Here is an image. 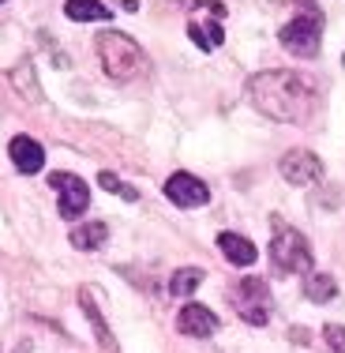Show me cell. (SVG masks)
I'll return each mask as SVG.
<instances>
[{
	"label": "cell",
	"mask_w": 345,
	"mask_h": 353,
	"mask_svg": "<svg viewBox=\"0 0 345 353\" xmlns=\"http://www.w3.org/2000/svg\"><path fill=\"white\" fill-rule=\"evenodd\" d=\"M79 305H83V312H87L90 327H94V334H98V342H102V350H105V353H116V342H113V334H109L105 319H102V312H98V305H94V297H90L87 290L79 293Z\"/></svg>",
	"instance_id": "13"
},
{
	"label": "cell",
	"mask_w": 345,
	"mask_h": 353,
	"mask_svg": "<svg viewBox=\"0 0 345 353\" xmlns=\"http://www.w3.org/2000/svg\"><path fill=\"white\" fill-rule=\"evenodd\" d=\"M49 184L61 192V203H56V207H61V218H68V222H72V218H79L90 207V188L75 173H53V176H49Z\"/></svg>",
	"instance_id": "7"
},
{
	"label": "cell",
	"mask_w": 345,
	"mask_h": 353,
	"mask_svg": "<svg viewBox=\"0 0 345 353\" xmlns=\"http://www.w3.org/2000/svg\"><path fill=\"white\" fill-rule=\"evenodd\" d=\"M229 301H233V308L240 312V319H248L251 327H266V323H271L274 297H271V290H266L263 279H240L237 285H233Z\"/></svg>",
	"instance_id": "4"
},
{
	"label": "cell",
	"mask_w": 345,
	"mask_h": 353,
	"mask_svg": "<svg viewBox=\"0 0 345 353\" xmlns=\"http://www.w3.org/2000/svg\"><path fill=\"white\" fill-rule=\"evenodd\" d=\"M105 237H109L105 222H87V225H79V230H72V248H79V252L102 248Z\"/></svg>",
	"instance_id": "14"
},
{
	"label": "cell",
	"mask_w": 345,
	"mask_h": 353,
	"mask_svg": "<svg viewBox=\"0 0 345 353\" xmlns=\"http://www.w3.org/2000/svg\"><path fill=\"white\" fill-rule=\"evenodd\" d=\"M165 196H169L176 207H203L207 199H210V192H207V184L199 181V176L173 173L169 181H165Z\"/></svg>",
	"instance_id": "9"
},
{
	"label": "cell",
	"mask_w": 345,
	"mask_h": 353,
	"mask_svg": "<svg viewBox=\"0 0 345 353\" xmlns=\"http://www.w3.org/2000/svg\"><path fill=\"white\" fill-rule=\"evenodd\" d=\"M180 4H196V0H180Z\"/></svg>",
	"instance_id": "22"
},
{
	"label": "cell",
	"mask_w": 345,
	"mask_h": 353,
	"mask_svg": "<svg viewBox=\"0 0 345 353\" xmlns=\"http://www.w3.org/2000/svg\"><path fill=\"white\" fill-rule=\"evenodd\" d=\"M64 12H68V19H75V23H102V19H109V8L98 4V0H68Z\"/></svg>",
	"instance_id": "15"
},
{
	"label": "cell",
	"mask_w": 345,
	"mask_h": 353,
	"mask_svg": "<svg viewBox=\"0 0 345 353\" xmlns=\"http://www.w3.org/2000/svg\"><path fill=\"white\" fill-rule=\"evenodd\" d=\"M199 282H203V271H199V267H180V271L173 274V282H169V293H176V297H191V293L199 290Z\"/></svg>",
	"instance_id": "17"
},
{
	"label": "cell",
	"mask_w": 345,
	"mask_h": 353,
	"mask_svg": "<svg viewBox=\"0 0 345 353\" xmlns=\"http://www.w3.org/2000/svg\"><path fill=\"white\" fill-rule=\"evenodd\" d=\"M8 154H12V162L19 173H38L41 165H45V150H41V143L30 139V136H15L12 147H8Z\"/></svg>",
	"instance_id": "11"
},
{
	"label": "cell",
	"mask_w": 345,
	"mask_h": 353,
	"mask_svg": "<svg viewBox=\"0 0 345 353\" xmlns=\"http://www.w3.org/2000/svg\"><path fill=\"white\" fill-rule=\"evenodd\" d=\"M98 61H102L109 79H116V83L143 79V75L150 72L147 53H143L128 34H121V30H102V34H98Z\"/></svg>",
	"instance_id": "2"
},
{
	"label": "cell",
	"mask_w": 345,
	"mask_h": 353,
	"mask_svg": "<svg viewBox=\"0 0 345 353\" xmlns=\"http://www.w3.org/2000/svg\"><path fill=\"white\" fill-rule=\"evenodd\" d=\"M98 184H102V188H109V192H116V196H124V199H136V188H128V184H121L113 173H102V176H98Z\"/></svg>",
	"instance_id": "19"
},
{
	"label": "cell",
	"mask_w": 345,
	"mask_h": 353,
	"mask_svg": "<svg viewBox=\"0 0 345 353\" xmlns=\"http://www.w3.org/2000/svg\"><path fill=\"white\" fill-rule=\"evenodd\" d=\"M282 4H297V8H308V4H315V0H282Z\"/></svg>",
	"instance_id": "21"
},
{
	"label": "cell",
	"mask_w": 345,
	"mask_h": 353,
	"mask_svg": "<svg viewBox=\"0 0 345 353\" xmlns=\"http://www.w3.org/2000/svg\"><path fill=\"white\" fill-rule=\"evenodd\" d=\"M0 4H4V0H0Z\"/></svg>",
	"instance_id": "23"
},
{
	"label": "cell",
	"mask_w": 345,
	"mask_h": 353,
	"mask_svg": "<svg viewBox=\"0 0 345 353\" xmlns=\"http://www.w3.org/2000/svg\"><path fill=\"white\" fill-rule=\"evenodd\" d=\"M271 259L278 274H308L311 271V245L304 233H297L293 225H278L271 241Z\"/></svg>",
	"instance_id": "3"
},
{
	"label": "cell",
	"mask_w": 345,
	"mask_h": 353,
	"mask_svg": "<svg viewBox=\"0 0 345 353\" xmlns=\"http://www.w3.org/2000/svg\"><path fill=\"white\" fill-rule=\"evenodd\" d=\"M282 46L297 57H315L319 53V41H323V15L319 12H300L297 19H289L282 27Z\"/></svg>",
	"instance_id": "5"
},
{
	"label": "cell",
	"mask_w": 345,
	"mask_h": 353,
	"mask_svg": "<svg viewBox=\"0 0 345 353\" xmlns=\"http://www.w3.org/2000/svg\"><path fill=\"white\" fill-rule=\"evenodd\" d=\"M282 176L289 184H315L319 176H323V162H319L311 150H289V154L282 158Z\"/></svg>",
	"instance_id": "8"
},
{
	"label": "cell",
	"mask_w": 345,
	"mask_h": 353,
	"mask_svg": "<svg viewBox=\"0 0 345 353\" xmlns=\"http://www.w3.org/2000/svg\"><path fill=\"white\" fill-rule=\"evenodd\" d=\"M15 83L27 90V98H41L38 87H30V64H19V68H15Z\"/></svg>",
	"instance_id": "20"
},
{
	"label": "cell",
	"mask_w": 345,
	"mask_h": 353,
	"mask_svg": "<svg viewBox=\"0 0 345 353\" xmlns=\"http://www.w3.org/2000/svg\"><path fill=\"white\" fill-rule=\"evenodd\" d=\"M251 102L282 124H304L315 109V90L297 72H259L248 79Z\"/></svg>",
	"instance_id": "1"
},
{
	"label": "cell",
	"mask_w": 345,
	"mask_h": 353,
	"mask_svg": "<svg viewBox=\"0 0 345 353\" xmlns=\"http://www.w3.org/2000/svg\"><path fill=\"white\" fill-rule=\"evenodd\" d=\"M323 339H326V346H331V353H345V327H338V323H326Z\"/></svg>",
	"instance_id": "18"
},
{
	"label": "cell",
	"mask_w": 345,
	"mask_h": 353,
	"mask_svg": "<svg viewBox=\"0 0 345 353\" xmlns=\"http://www.w3.org/2000/svg\"><path fill=\"white\" fill-rule=\"evenodd\" d=\"M218 248L225 252V259H229L233 267L255 263V245H251L248 237H240V233H222V237H218Z\"/></svg>",
	"instance_id": "12"
},
{
	"label": "cell",
	"mask_w": 345,
	"mask_h": 353,
	"mask_svg": "<svg viewBox=\"0 0 345 353\" xmlns=\"http://www.w3.org/2000/svg\"><path fill=\"white\" fill-rule=\"evenodd\" d=\"M225 4H218V0H207V4H199V12L188 19V38L196 41L203 53H214L218 46L225 41Z\"/></svg>",
	"instance_id": "6"
},
{
	"label": "cell",
	"mask_w": 345,
	"mask_h": 353,
	"mask_svg": "<svg viewBox=\"0 0 345 353\" xmlns=\"http://www.w3.org/2000/svg\"><path fill=\"white\" fill-rule=\"evenodd\" d=\"M334 279L331 274H308V282H304V297L308 301H315V305H326V301H334Z\"/></svg>",
	"instance_id": "16"
},
{
	"label": "cell",
	"mask_w": 345,
	"mask_h": 353,
	"mask_svg": "<svg viewBox=\"0 0 345 353\" xmlns=\"http://www.w3.org/2000/svg\"><path fill=\"white\" fill-rule=\"evenodd\" d=\"M176 331L180 334H191V339H210L218 331V319L210 308L203 305H184L180 316H176Z\"/></svg>",
	"instance_id": "10"
}]
</instances>
